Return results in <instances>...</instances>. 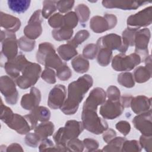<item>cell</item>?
<instances>
[{
	"instance_id": "cell-40",
	"label": "cell",
	"mask_w": 152,
	"mask_h": 152,
	"mask_svg": "<svg viewBox=\"0 0 152 152\" xmlns=\"http://www.w3.org/2000/svg\"><path fill=\"white\" fill-rule=\"evenodd\" d=\"M90 36V33L87 30H81L78 31L74 37L68 42L76 48L77 46L83 43L84 41H86Z\"/></svg>"
},
{
	"instance_id": "cell-37",
	"label": "cell",
	"mask_w": 152,
	"mask_h": 152,
	"mask_svg": "<svg viewBox=\"0 0 152 152\" xmlns=\"http://www.w3.org/2000/svg\"><path fill=\"white\" fill-rule=\"evenodd\" d=\"M78 21V17L75 11H69L64 15V24L62 27L73 29L77 26Z\"/></svg>"
},
{
	"instance_id": "cell-21",
	"label": "cell",
	"mask_w": 152,
	"mask_h": 152,
	"mask_svg": "<svg viewBox=\"0 0 152 152\" xmlns=\"http://www.w3.org/2000/svg\"><path fill=\"white\" fill-rule=\"evenodd\" d=\"M145 66H138L134 72V78L135 82L144 83L148 81L151 77V58L149 55L144 61Z\"/></svg>"
},
{
	"instance_id": "cell-2",
	"label": "cell",
	"mask_w": 152,
	"mask_h": 152,
	"mask_svg": "<svg viewBox=\"0 0 152 152\" xmlns=\"http://www.w3.org/2000/svg\"><path fill=\"white\" fill-rule=\"evenodd\" d=\"M84 128L82 121L69 120L65 126L61 127L53 136L56 145L60 151H69L66 144L71 139L77 138L83 131Z\"/></svg>"
},
{
	"instance_id": "cell-27",
	"label": "cell",
	"mask_w": 152,
	"mask_h": 152,
	"mask_svg": "<svg viewBox=\"0 0 152 152\" xmlns=\"http://www.w3.org/2000/svg\"><path fill=\"white\" fill-rule=\"evenodd\" d=\"M57 52L60 58L65 61L71 60L78 54L77 48L68 42L60 45L57 48Z\"/></svg>"
},
{
	"instance_id": "cell-8",
	"label": "cell",
	"mask_w": 152,
	"mask_h": 152,
	"mask_svg": "<svg viewBox=\"0 0 152 152\" xmlns=\"http://www.w3.org/2000/svg\"><path fill=\"white\" fill-rule=\"evenodd\" d=\"M16 85L15 81L10 76L2 75L0 78V91L6 103L11 105L15 104L18 99Z\"/></svg>"
},
{
	"instance_id": "cell-49",
	"label": "cell",
	"mask_w": 152,
	"mask_h": 152,
	"mask_svg": "<svg viewBox=\"0 0 152 152\" xmlns=\"http://www.w3.org/2000/svg\"><path fill=\"white\" fill-rule=\"evenodd\" d=\"M75 1L73 0L69 1H58L56 3L57 10L60 13H67L73 8Z\"/></svg>"
},
{
	"instance_id": "cell-33",
	"label": "cell",
	"mask_w": 152,
	"mask_h": 152,
	"mask_svg": "<svg viewBox=\"0 0 152 152\" xmlns=\"http://www.w3.org/2000/svg\"><path fill=\"white\" fill-rule=\"evenodd\" d=\"M126 138L123 137H115L110 140L107 144L103 147L102 151H121L122 145L126 140Z\"/></svg>"
},
{
	"instance_id": "cell-26",
	"label": "cell",
	"mask_w": 152,
	"mask_h": 152,
	"mask_svg": "<svg viewBox=\"0 0 152 152\" xmlns=\"http://www.w3.org/2000/svg\"><path fill=\"white\" fill-rule=\"evenodd\" d=\"M90 27L96 33H102L110 30L107 21L104 17L93 16L90 21Z\"/></svg>"
},
{
	"instance_id": "cell-22",
	"label": "cell",
	"mask_w": 152,
	"mask_h": 152,
	"mask_svg": "<svg viewBox=\"0 0 152 152\" xmlns=\"http://www.w3.org/2000/svg\"><path fill=\"white\" fill-rule=\"evenodd\" d=\"M7 125L20 135L27 134L31 130V127L25 117L18 113L14 114L12 119Z\"/></svg>"
},
{
	"instance_id": "cell-57",
	"label": "cell",
	"mask_w": 152,
	"mask_h": 152,
	"mask_svg": "<svg viewBox=\"0 0 152 152\" xmlns=\"http://www.w3.org/2000/svg\"><path fill=\"white\" fill-rule=\"evenodd\" d=\"M6 151L11 152V151H24L21 145L18 143H12L10 145L7 147Z\"/></svg>"
},
{
	"instance_id": "cell-24",
	"label": "cell",
	"mask_w": 152,
	"mask_h": 152,
	"mask_svg": "<svg viewBox=\"0 0 152 152\" xmlns=\"http://www.w3.org/2000/svg\"><path fill=\"white\" fill-rule=\"evenodd\" d=\"M0 24L1 27L4 28L5 30L15 33L20 29L21 23L17 17L1 11L0 13Z\"/></svg>"
},
{
	"instance_id": "cell-5",
	"label": "cell",
	"mask_w": 152,
	"mask_h": 152,
	"mask_svg": "<svg viewBox=\"0 0 152 152\" xmlns=\"http://www.w3.org/2000/svg\"><path fill=\"white\" fill-rule=\"evenodd\" d=\"M41 72L42 67L39 64L30 62L20 75L15 80L17 86L21 89H27L33 87L38 81Z\"/></svg>"
},
{
	"instance_id": "cell-4",
	"label": "cell",
	"mask_w": 152,
	"mask_h": 152,
	"mask_svg": "<svg viewBox=\"0 0 152 152\" xmlns=\"http://www.w3.org/2000/svg\"><path fill=\"white\" fill-rule=\"evenodd\" d=\"M81 120L84 129L96 135L103 134L109 128L107 122L98 115L97 110L83 109Z\"/></svg>"
},
{
	"instance_id": "cell-38",
	"label": "cell",
	"mask_w": 152,
	"mask_h": 152,
	"mask_svg": "<svg viewBox=\"0 0 152 152\" xmlns=\"http://www.w3.org/2000/svg\"><path fill=\"white\" fill-rule=\"evenodd\" d=\"M36 42L35 40H31L27 37L21 36L18 40V45L20 49L24 52H31L35 47Z\"/></svg>"
},
{
	"instance_id": "cell-35",
	"label": "cell",
	"mask_w": 152,
	"mask_h": 152,
	"mask_svg": "<svg viewBox=\"0 0 152 152\" xmlns=\"http://www.w3.org/2000/svg\"><path fill=\"white\" fill-rule=\"evenodd\" d=\"M75 12L78 17V21L81 23H84L88 20L90 15V10L84 4L77 5L75 8Z\"/></svg>"
},
{
	"instance_id": "cell-14",
	"label": "cell",
	"mask_w": 152,
	"mask_h": 152,
	"mask_svg": "<svg viewBox=\"0 0 152 152\" xmlns=\"http://www.w3.org/2000/svg\"><path fill=\"white\" fill-rule=\"evenodd\" d=\"M152 116L151 109L149 110L138 114L132 119L135 128L142 135L152 136Z\"/></svg>"
},
{
	"instance_id": "cell-54",
	"label": "cell",
	"mask_w": 152,
	"mask_h": 152,
	"mask_svg": "<svg viewBox=\"0 0 152 152\" xmlns=\"http://www.w3.org/2000/svg\"><path fill=\"white\" fill-rule=\"evenodd\" d=\"M116 136V131L112 128H107L103 133V140L106 143H108L110 140Z\"/></svg>"
},
{
	"instance_id": "cell-29",
	"label": "cell",
	"mask_w": 152,
	"mask_h": 152,
	"mask_svg": "<svg viewBox=\"0 0 152 152\" xmlns=\"http://www.w3.org/2000/svg\"><path fill=\"white\" fill-rule=\"evenodd\" d=\"M54 130L55 126L53 123L48 121L39 124L36 126L34 131L41 138V139H43L52 135Z\"/></svg>"
},
{
	"instance_id": "cell-13",
	"label": "cell",
	"mask_w": 152,
	"mask_h": 152,
	"mask_svg": "<svg viewBox=\"0 0 152 152\" xmlns=\"http://www.w3.org/2000/svg\"><path fill=\"white\" fill-rule=\"evenodd\" d=\"M120 100L113 101L107 100L100 106L99 113L104 119L113 120L120 116L124 110Z\"/></svg>"
},
{
	"instance_id": "cell-34",
	"label": "cell",
	"mask_w": 152,
	"mask_h": 152,
	"mask_svg": "<svg viewBox=\"0 0 152 152\" xmlns=\"http://www.w3.org/2000/svg\"><path fill=\"white\" fill-rule=\"evenodd\" d=\"M118 83L126 88H132L135 86L133 74L130 72H121L118 75Z\"/></svg>"
},
{
	"instance_id": "cell-16",
	"label": "cell",
	"mask_w": 152,
	"mask_h": 152,
	"mask_svg": "<svg viewBox=\"0 0 152 152\" xmlns=\"http://www.w3.org/2000/svg\"><path fill=\"white\" fill-rule=\"evenodd\" d=\"M106 97V93L102 88H94L84 102L83 109L97 110V107L101 106L105 102Z\"/></svg>"
},
{
	"instance_id": "cell-48",
	"label": "cell",
	"mask_w": 152,
	"mask_h": 152,
	"mask_svg": "<svg viewBox=\"0 0 152 152\" xmlns=\"http://www.w3.org/2000/svg\"><path fill=\"white\" fill-rule=\"evenodd\" d=\"M41 140V138L35 132L27 133L24 138L26 144L32 148L37 147L39 145Z\"/></svg>"
},
{
	"instance_id": "cell-3",
	"label": "cell",
	"mask_w": 152,
	"mask_h": 152,
	"mask_svg": "<svg viewBox=\"0 0 152 152\" xmlns=\"http://www.w3.org/2000/svg\"><path fill=\"white\" fill-rule=\"evenodd\" d=\"M36 57L38 63L56 70L64 64L62 59L56 53L54 46L49 42L39 44Z\"/></svg>"
},
{
	"instance_id": "cell-31",
	"label": "cell",
	"mask_w": 152,
	"mask_h": 152,
	"mask_svg": "<svg viewBox=\"0 0 152 152\" xmlns=\"http://www.w3.org/2000/svg\"><path fill=\"white\" fill-rule=\"evenodd\" d=\"M112 55V50L104 48H98V52L96 56L97 62L102 66H106L111 62Z\"/></svg>"
},
{
	"instance_id": "cell-1",
	"label": "cell",
	"mask_w": 152,
	"mask_h": 152,
	"mask_svg": "<svg viewBox=\"0 0 152 152\" xmlns=\"http://www.w3.org/2000/svg\"><path fill=\"white\" fill-rule=\"evenodd\" d=\"M93 84V78L88 74L83 75L77 80L70 83L68 86L67 99L60 108L61 110L66 115L75 114L78 110L80 103Z\"/></svg>"
},
{
	"instance_id": "cell-32",
	"label": "cell",
	"mask_w": 152,
	"mask_h": 152,
	"mask_svg": "<svg viewBox=\"0 0 152 152\" xmlns=\"http://www.w3.org/2000/svg\"><path fill=\"white\" fill-rule=\"evenodd\" d=\"M73 33V29L67 28L64 27L53 29L52 31V35L53 39L59 42L69 40L72 37Z\"/></svg>"
},
{
	"instance_id": "cell-36",
	"label": "cell",
	"mask_w": 152,
	"mask_h": 152,
	"mask_svg": "<svg viewBox=\"0 0 152 152\" xmlns=\"http://www.w3.org/2000/svg\"><path fill=\"white\" fill-rule=\"evenodd\" d=\"M57 1L45 0L43 1L42 16L45 18H49L56 11Z\"/></svg>"
},
{
	"instance_id": "cell-42",
	"label": "cell",
	"mask_w": 152,
	"mask_h": 152,
	"mask_svg": "<svg viewBox=\"0 0 152 152\" xmlns=\"http://www.w3.org/2000/svg\"><path fill=\"white\" fill-rule=\"evenodd\" d=\"M98 52V48L96 44L89 43L86 45L83 50L82 55L87 59L93 60L96 58Z\"/></svg>"
},
{
	"instance_id": "cell-55",
	"label": "cell",
	"mask_w": 152,
	"mask_h": 152,
	"mask_svg": "<svg viewBox=\"0 0 152 152\" xmlns=\"http://www.w3.org/2000/svg\"><path fill=\"white\" fill-rule=\"evenodd\" d=\"M103 17L107 21L110 27V30L114 28L116 26L118 23V20L116 15L112 14H105Z\"/></svg>"
},
{
	"instance_id": "cell-51",
	"label": "cell",
	"mask_w": 152,
	"mask_h": 152,
	"mask_svg": "<svg viewBox=\"0 0 152 152\" xmlns=\"http://www.w3.org/2000/svg\"><path fill=\"white\" fill-rule=\"evenodd\" d=\"M139 143L142 148L147 152L152 151V136L141 135L140 137Z\"/></svg>"
},
{
	"instance_id": "cell-20",
	"label": "cell",
	"mask_w": 152,
	"mask_h": 152,
	"mask_svg": "<svg viewBox=\"0 0 152 152\" xmlns=\"http://www.w3.org/2000/svg\"><path fill=\"white\" fill-rule=\"evenodd\" d=\"M96 45L98 48H106L112 51H119L122 46V37L115 33L108 34L99 37L96 42Z\"/></svg>"
},
{
	"instance_id": "cell-41",
	"label": "cell",
	"mask_w": 152,
	"mask_h": 152,
	"mask_svg": "<svg viewBox=\"0 0 152 152\" xmlns=\"http://www.w3.org/2000/svg\"><path fill=\"white\" fill-rule=\"evenodd\" d=\"M56 71V77L61 81H67L72 77V71L66 62H64L62 65Z\"/></svg>"
},
{
	"instance_id": "cell-23",
	"label": "cell",
	"mask_w": 152,
	"mask_h": 152,
	"mask_svg": "<svg viewBox=\"0 0 152 152\" xmlns=\"http://www.w3.org/2000/svg\"><path fill=\"white\" fill-rule=\"evenodd\" d=\"M151 98H148L144 95H138L133 97L130 107L135 114H140L151 109Z\"/></svg>"
},
{
	"instance_id": "cell-47",
	"label": "cell",
	"mask_w": 152,
	"mask_h": 152,
	"mask_svg": "<svg viewBox=\"0 0 152 152\" xmlns=\"http://www.w3.org/2000/svg\"><path fill=\"white\" fill-rule=\"evenodd\" d=\"M1 115H0V119L1 120L4 122L6 125L10 121V120L12 119L14 113L11 109L5 104H4L2 100H1Z\"/></svg>"
},
{
	"instance_id": "cell-11",
	"label": "cell",
	"mask_w": 152,
	"mask_h": 152,
	"mask_svg": "<svg viewBox=\"0 0 152 152\" xmlns=\"http://www.w3.org/2000/svg\"><path fill=\"white\" fill-rule=\"evenodd\" d=\"M152 7L150 5L138 11L135 14L129 15L126 20L128 27L140 28L151 25L152 22Z\"/></svg>"
},
{
	"instance_id": "cell-52",
	"label": "cell",
	"mask_w": 152,
	"mask_h": 152,
	"mask_svg": "<svg viewBox=\"0 0 152 152\" xmlns=\"http://www.w3.org/2000/svg\"><path fill=\"white\" fill-rule=\"evenodd\" d=\"M116 129L124 136H126L129 133L131 126L130 124L126 121H120L115 125Z\"/></svg>"
},
{
	"instance_id": "cell-18",
	"label": "cell",
	"mask_w": 152,
	"mask_h": 152,
	"mask_svg": "<svg viewBox=\"0 0 152 152\" xmlns=\"http://www.w3.org/2000/svg\"><path fill=\"white\" fill-rule=\"evenodd\" d=\"M41 97L40 90L35 87H31L30 93L22 96L20 102L21 106L25 110H31L39 105Z\"/></svg>"
},
{
	"instance_id": "cell-28",
	"label": "cell",
	"mask_w": 152,
	"mask_h": 152,
	"mask_svg": "<svg viewBox=\"0 0 152 152\" xmlns=\"http://www.w3.org/2000/svg\"><path fill=\"white\" fill-rule=\"evenodd\" d=\"M71 65L74 70L79 74H84L87 72L90 68L89 61L82 55L75 56L71 61Z\"/></svg>"
},
{
	"instance_id": "cell-6",
	"label": "cell",
	"mask_w": 152,
	"mask_h": 152,
	"mask_svg": "<svg viewBox=\"0 0 152 152\" xmlns=\"http://www.w3.org/2000/svg\"><path fill=\"white\" fill-rule=\"evenodd\" d=\"M142 62L141 56L136 53L129 55L120 53L112 60V67L116 71H129Z\"/></svg>"
},
{
	"instance_id": "cell-39",
	"label": "cell",
	"mask_w": 152,
	"mask_h": 152,
	"mask_svg": "<svg viewBox=\"0 0 152 152\" xmlns=\"http://www.w3.org/2000/svg\"><path fill=\"white\" fill-rule=\"evenodd\" d=\"M142 150L139 141L135 140H125L122 145L121 151L124 152H140Z\"/></svg>"
},
{
	"instance_id": "cell-46",
	"label": "cell",
	"mask_w": 152,
	"mask_h": 152,
	"mask_svg": "<svg viewBox=\"0 0 152 152\" xmlns=\"http://www.w3.org/2000/svg\"><path fill=\"white\" fill-rule=\"evenodd\" d=\"M56 72L52 68L48 67H45L40 75L41 78L46 83L50 84H53L56 83Z\"/></svg>"
},
{
	"instance_id": "cell-25",
	"label": "cell",
	"mask_w": 152,
	"mask_h": 152,
	"mask_svg": "<svg viewBox=\"0 0 152 152\" xmlns=\"http://www.w3.org/2000/svg\"><path fill=\"white\" fill-rule=\"evenodd\" d=\"M140 28L127 27L122 33V46L119 52L125 53L129 46H134V39L136 32Z\"/></svg>"
},
{
	"instance_id": "cell-17",
	"label": "cell",
	"mask_w": 152,
	"mask_h": 152,
	"mask_svg": "<svg viewBox=\"0 0 152 152\" xmlns=\"http://www.w3.org/2000/svg\"><path fill=\"white\" fill-rule=\"evenodd\" d=\"M50 115L51 113L48 108L42 106H38L24 116L28 121L31 130H33L37 125L38 121L41 122L48 121Z\"/></svg>"
},
{
	"instance_id": "cell-7",
	"label": "cell",
	"mask_w": 152,
	"mask_h": 152,
	"mask_svg": "<svg viewBox=\"0 0 152 152\" xmlns=\"http://www.w3.org/2000/svg\"><path fill=\"white\" fill-rule=\"evenodd\" d=\"M1 42L2 43L1 57L5 58L8 61L15 58L18 55V40L15 33L1 30Z\"/></svg>"
},
{
	"instance_id": "cell-12",
	"label": "cell",
	"mask_w": 152,
	"mask_h": 152,
	"mask_svg": "<svg viewBox=\"0 0 152 152\" xmlns=\"http://www.w3.org/2000/svg\"><path fill=\"white\" fill-rule=\"evenodd\" d=\"M25 56L20 53L15 58L8 60L4 63V69L6 73L12 78L17 79L21 74L24 68L30 63Z\"/></svg>"
},
{
	"instance_id": "cell-10",
	"label": "cell",
	"mask_w": 152,
	"mask_h": 152,
	"mask_svg": "<svg viewBox=\"0 0 152 152\" xmlns=\"http://www.w3.org/2000/svg\"><path fill=\"white\" fill-rule=\"evenodd\" d=\"M42 10L35 11L28 21L27 25L23 30L24 35L27 38L35 40L38 38L42 33V23L43 21L41 17Z\"/></svg>"
},
{
	"instance_id": "cell-19",
	"label": "cell",
	"mask_w": 152,
	"mask_h": 152,
	"mask_svg": "<svg viewBox=\"0 0 152 152\" xmlns=\"http://www.w3.org/2000/svg\"><path fill=\"white\" fill-rule=\"evenodd\" d=\"M148 3L149 2L139 1H103L102 2L103 6L106 8H119L123 10H137Z\"/></svg>"
},
{
	"instance_id": "cell-50",
	"label": "cell",
	"mask_w": 152,
	"mask_h": 152,
	"mask_svg": "<svg viewBox=\"0 0 152 152\" xmlns=\"http://www.w3.org/2000/svg\"><path fill=\"white\" fill-rule=\"evenodd\" d=\"M106 96L108 100L116 101L121 98V91L119 89L115 86H110L106 91Z\"/></svg>"
},
{
	"instance_id": "cell-56",
	"label": "cell",
	"mask_w": 152,
	"mask_h": 152,
	"mask_svg": "<svg viewBox=\"0 0 152 152\" xmlns=\"http://www.w3.org/2000/svg\"><path fill=\"white\" fill-rule=\"evenodd\" d=\"M132 97H133L131 95H128V94H124L121 96L120 102L121 104L124 108H127L130 107V104H131V102Z\"/></svg>"
},
{
	"instance_id": "cell-45",
	"label": "cell",
	"mask_w": 152,
	"mask_h": 152,
	"mask_svg": "<svg viewBox=\"0 0 152 152\" xmlns=\"http://www.w3.org/2000/svg\"><path fill=\"white\" fill-rule=\"evenodd\" d=\"M66 147L69 151L81 152L84 150V145L82 141L77 138L69 140L66 144Z\"/></svg>"
},
{
	"instance_id": "cell-44",
	"label": "cell",
	"mask_w": 152,
	"mask_h": 152,
	"mask_svg": "<svg viewBox=\"0 0 152 152\" xmlns=\"http://www.w3.org/2000/svg\"><path fill=\"white\" fill-rule=\"evenodd\" d=\"M39 151H58V147L53 144L52 141L48 138L42 139L39 145Z\"/></svg>"
},
{
	"instance_id": "cell-53",
	"label": "cell",
	"mask_w": 152,
	"mask_h": 152,
	"mask_svg": "<svg viewBox=\"0 0 152 152\" xmlns=\"http://www.w3.org/2000/svg\"><path fill=\"white\" fill-rule=\"evenodd\" d=\"M83 142L84 143V147H86L87 151H96L99 147V142L93 138H85L83 140Z\"/></svg>"
},
{
	"instance_id": "cell-9",
	"label": "cell",
	"mask_w": 152,
	"mask_h": 152,
	"mask_svg": "<svg viewBox=\"0 0 152 152\" xmlns=\"http://www.w3.org/2000/svg\"><path fill=\"white\" fill-rule=\"evenodd\" d=\"M151 37L150 31L148 28L139 29L135 33L134 39L135 53L139 55L144 62L149 55L148 46Z\"/></svg>"
},
{
	"instance_id": "cell-30",
	"label": "cell",
	"mask_w": 152,
	"mask_h": 152,
	"mask_svg": "<svg viewBox=\"0 0 152 152\" xmlns=\"http://www.w3.org/2000/svg\"><path fill=\"white\" fill-rule=\"evenodd\" d=\"M9 8L13 12L21 14L26 12L30 7V0H8L7 1Z\"/></svg>"
},
{
	"instance_id": "cell-15",
	"label": "cell",
	"mask_w": 152,
	"mask_h": 152,
	"mask_svg": "<svg viewBox=\"0 0 152 152\" xmlns=\"http://www.w3.org/2000/svg\"><path fill=\"white\" fill-rule=\"evenodd\" d=\"M66 97V87L62 84L55 85L50 91L48 98V105L52 109H60Z\"/></svg>"
},
{
	"instance_id": "cell-43",
	"label": "cell",
	"mask_w": 152,
	"mask_h": 152,
	"mask_svg": "<svg viewBox=\"0 0 152 152\" xmlns=\"http://www.w3.org/2000/svg\"><path fill=\"white\" fill-rule=\"evenodd\" d=\"M48 24L54 29L62 27L64 24V15L59 12L53 14L49 18Z\"/></svg>"
}]
</instances>
